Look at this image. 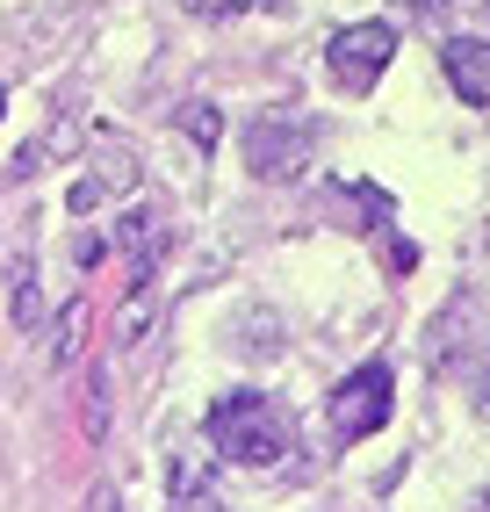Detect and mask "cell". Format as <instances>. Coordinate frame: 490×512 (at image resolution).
I'll list each match as a JSON object with an SVG mask.
<instances>
[{"label":"cell","mask_w":490,"mask_h":512,"mask_svg":"<svg viewBox=\"0 0 490 512\" xmlns=\"http://www.w3.org/2000/svg\"><path fill=\"white\" fill-rule=\"evenodd\" d=\"M202 433H209V448H217L224 462H238V469H274V462L296 455L289 412L274 397H260V390L217 397V404H209V419H202Z\"/></svg>","instance_id":"6da1fadb"},{"label":"cell","mask_w":490,"mask_h":512,"mask_svg":"<svg viewBox=\"0 0 490 512\" xmlns=\"http://www.w3.org/2000/svg\"><path fill=\"white\" fill-rule=\"evenodd\" d=\"M390 404H397L390 361H361L354 375H339L332 397H325V433H332V448H354V440L382 433V426H390Z\"/></svg>","instance_id":"7a4b0ae2"},{"label":"cell","mask_w":490,"mask_h":512,"mask_svg":"<svg viewBox=\"0 0 490 512\" xmlns=\"http://www.w3.org/2000/svg\"><path fill=\"white\" fill-rule=\"evenodd\" d=\"M390 58H397V29L390 22H346L325 44V80L361 101V94H375L382 73H390Z\"/></svg>","instance_id":"3957f363"},{"label":"cell","mask_w":490,"mask_h":512,"mask_svg":"<svg viewBox=\"0 0 490 512\" xmlns=\"http://www.w3.org/2000/svg\"><path fill=\"white\" fill-rule=\"evenodd\" d=\"M245 166H253L260 181H303L310 166H318V123H303V116H260L253 130H245Z\"/></svg>","instance_id":"277c9868"},{"label":"cell","mask_w":490,"mask_h":512,"mask_svg":"<svg viewBox=\"0 0 490 512\" xmlns=\"http://www.w3.org/2000/svg\"><path fill=\"white\" fill-rule=\"evenodd\" d=\"M137 181H145L137 145L116 138V130H101V138H94V174L73 188V210H94V202H109V195H137Z\"/></svg>","instance_id":"5b68a950"},{"label":"cell","mask_w":490,"mask_h":512,"mask_svg":"<svg viewBox=\"0 0 490 512\" xmlns=\"http://www.w3.org/2000/svg\"><path fill=\"white\" fill-rule=\"evenodd\" d=\"M116 246H123V260H130V289H145L152 275H159V260H166V246H173V224H166V210H130L123 224H116Z\"/></svg>","instance_id":"8992f818"},{"label":"cell","mask_w":490,"mask_h":512,"mask_svg":"<svg viewBox=\"0 0 490 512\" xmlns=\"http://www.w3.org/2000/svg\"><path fill=\"white\" fill-rule=\"evenodd\" d=\"M440 73L469 109H490V37H447L440 44Z\"/></svg>","instance_id":"52a82bcc"},{"label":"cell","mask_w":490,"mask_h":512,"mask_svg":"<svg viewBox=\"0 0 490 512\" xmlns=\"http://www.w3.org/2000/svg\"><path fill=\"white\" fill-rule=\"evenodd\" d=\"M87 332H94V303L87 296H73L65 311L51 318V347H44V368H73L80 354H87Z\"/></svg>","instance_id":"ba28073f"},{"label":"cell","mask_w":490,"mask_h":512,"mask_svg":"<svg viewBox=\"0 0 490 512\" xmlns=\"http://www.w3.org/2000/svg\"><path fill=\"white\" fill-rule=\"evenodd\" d=\"M209 476H217V455H202V448H173V455H166V498L181 505V512H195L202 491H209Z\"/></svg>","instance_id":"9c48e42d"},{"label":"cell","mask_w":490,"mask_h":512,"mask_svg":"<svg viewBox=\"0 0 490 512\" xmlns=\"http://www.w3.org/2000/svg\"><path fill=\"white\" fill-rule=\"evenodd\" d=\"M152 282L145 289H130V303H123V311H116V347H145V332H152Z\"/></svg>","instance_id":"30bf717a"},{"label":"cell","mask_w":490,"mask_h":512,"mask_svg":"<svg viewBox=\"0 0 490 512\" xmlns=\"http://www.w3.org/2000/svg\"><path fill=\"white\" fill-rule=\"evenodd\" d=\"M15 325L22 332L44 325V296H37V267H29V260H15Z\"/></svg>","instance_id":"8fae6325"},{"label":"cell","mask_w":490,"mask_h":512,"mask_svg":"<svg viewBox=\"0 0 490 512\" xmlns=\"http://www.w3.org/2000/svg\"><path fill=\"white\" fill-rule=\"evenodd\" d=\"M173 123H181L195 145H217V138H224V116L209 109V101H181V109H173Z\"/></svg>","instance_id":"7c38bea8"},{"label":"cell","mask_w":490,"mask_h":512,"mask_svg":"<svg viewBox=\"0 0 490 512\" xmlns=\"http://www.w3.org/2000/svg\"><path fill=\"white\" fill-rule=\"evenodd\" d=\"M80 433H87V440H101V433H109V375H94V383H87V404H80Z\"/></svg>","instance_id":"4fadbf2b"},{"label":"cell","mask_w":490,"mask_h":512,"mask_svg":"<svg viewBox=\"0 0 490 512\" xmlns=\"http://www.w3.org/2000/svg\"><path fill=\"white\" fill-rule=\"evenodd\" d=\"M181 8H188L195 22H231V15H245V8H267V0H181Z\"/></svg>","instance_id":"5bb4252c"},{"label":"cell","mask_w":490,"mask_h":512,"mask_svg":"<svg viewBox=\"0 0 490 512\" xmlns=\"http://www.w3.org/2000/svg\"><path fill=\"white\" fill-rule=\"evenodd\" d=\"M87 512H123V498H116V491H109V484H101V491H94V498H87Z\"/></svg>","instance_id":"9a60e30c"},{"label":"cell","mask_w":490,"mask_h":512,"mask_svg":"<svg viewBox=\"0 0 490 512\" xmlns=\"http://www.w3.org/2000/svg\"><path fill=\"white\" fill-rule=\"evenodd\" d=\"M411 8H418V15H440V8H447V0H411Z\"/></svg>","instance_id":"2e32d148"},{"label":"cell","mask_w":490,"mask_h":512,"mask_svg":"<svg viewBox=\"0 0 490 512\" xmlns=\"http://www.w3.org/2000/svg\"><path fill=\"white\" fill-rule=\"evenodd\" d=\"M0 109H8V87H0Z\"/></svg>","instance_id":"e0dca14e"},{"label":"cell","mask_w":490,"mask_h":512,"mask_svg":"<svg viewBox=\"0 0 490 512\" xmlns=\"http://www.w3.org/2000/svg\"><path fill=\"white\" fill-rule=\"evenodd\" d=\"M483 8H490V0H483Z\"/></svg>","instance_id":"ac0fdd59"}]
</instances>
